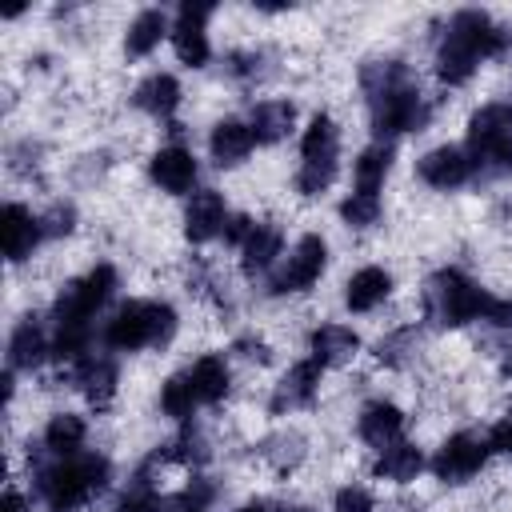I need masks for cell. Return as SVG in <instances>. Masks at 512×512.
Here are the masks:
<instances>
[{
  "label": "cell",
  "instance_id": "obj_1",
  "mask_svg": "<svg viewBox=\"0 0 512 512\" xmlns=\"http://www.w3.org/2000/svg\"><path fill=\"white\" fill-rule=\"evenodd\" d=\"M508 44H512L508 28L492 24V16H484L476 8H464L448 20V32L436 48V76L444 84H464L484 56H496Z\"/></svg>",
  "mask_w": 512,
  "mask_h": 512
},
{
  "label": "cell",
  "instance_id": "obj_2",
  "mask_svg": "<svg viewBox=\"0 0 512 512\" xmlns=\"http://www.w3.org/2000/svg\"><path fill=\"white\" fill-rule=\"evenodd\" d=\"M108 476H112V464L104 456L76 452V456H64L60 464L36 468V492L52 512H72L84 500H92L108 484Z\"/></svg>",
  "mask_w": 512,
  "mask_h": 512
},
{
  "label": "cell",
  "instance_id": "obj_3",
  "mask_svg": "<svg viewBox=\"0 0 512 512\" xmlns=\"http://www.w3.org/2000/svg\"><path fill=\"white\" fill-rule=\"evenodd\" d=\"M496 308V300L468 280L460 268H440L428 288H424V312L436 324H468V320H488Z\"/></svg>",
  "mask_w": 512,
  "mask_h": 512
},
{
  "label": "cell",
  "instance_id": "obj_4",
  "mask_svg": "<svg viewBox=\"0 0 512 512\" xmlns=\"http://www.w3.org/2000/svg\"><path fill=\"white\" fill-rule=\"evenodd\" d=\"M176 332V308L164 300H128L104 324V344L120 352H136L144 344H164Z\"/></svg>",
  "mask_w": 512,
  "mask_h": 512
},
{
  "label": "cell",
  "instance_id": "obj_5",
  "mask_svg": "<svg viewBox=\"0 0 512 512\" xmlns=\"http://www.w3.org/2000/svg\"><path fill=\"white\" fill-rule=\"evenodd\" d=\"M116 292V268L112 264H96L88 268L80 280H72L56 304H52V320L56 328H72V324H92V316L112 300Z\"/></svg>",
  "mask_w": 512,
  "mask_h": 512
},
{
  "label": "cell",
  "instance_id": "obj_6",
  "mask_svg": "<svg viewBox=\"0 0 512 512\" xmlns=\"http://www.w3.org/2000/svg\"><path fill=\"white\" fill-rule=\"evenodd\" d=\"M368 104H372V132L380 140L384 136H400V132H420L428 124V104H424V96L416 92L412 80L368 96Z\"/></svg>",
  "mask_w": 512,
  "mask_h": 512
},
{
  "label": "cell",
  "instance_id": "obj_7",
  "mask_svg": "<svg viewBox=\"0 0 512 512\" xmlns=\"http://www.w3.org/2000/svg\"><path fill=\"white\" fill-rule=\"evenodd\" d=\"M488 440H480V436H472V432H456V436H448L444 444H440V452H436V460H432V472H436V480H444V484H460V480H468V476H476L480 468H484V460H488Z\"/></svg>",
  "mask_w": 512,
  "mask_h": 512
},
{
  "label": "cell",
  "instance_id": "obj_8",
  "mask_svg": "<svg viewBox=\"0 0 512 512\" xmlns=\"http://www.w3.org/2000/svg\"><path fill=\"white\" fill-rule=\"evenodd\" d=\"M324 264H328L324 240H320V236H300L296 248H292V256H288V264L272 276V292L284 296V292H304V288H312V284L320 280Z\"/></svg>",
  "mask_w": 512,
  "mask_h": 512
},
{
  "label": "cell",
  "instance_id": "obj_9",
  "mask_svg": "<svg viewBox=\"0 0 512 512\" xmlns=\"http://www.w3.org/2000/svg\"><path fill=\"white\" fill-rule=\"evenodd\" d=\"M472 172H476L472 152H468V148H456V144L432 148V152L420 156V164H416V176H420L428 188H460V184L472 180Z\"/></svg>",
  "mask_w": 512,
  "mask_h": 512
},
{
  "label": "cell",
  "instance_id": "obj_10",
  "mask_svg": "<svg viewBox=\"0 0 512 512\" xmlns=\"http://www.w3.org/2000/svg\"><path fill=\"white\" fill-rule=\"evenodd\" d=\"M208 16H212V4H180V12H176L172 48L188 68H200L208 60V36H204Z\"/></svg>",
  "mask_w": 512,
  "mask_h": 512
},
{
  "label": "cell",
  "instance_id": "obj_11",
  "mask_svg": "<svg viewBox=\"0 0 512 512\" xmlns=\"http://www.w3.org/2000/svg\"><path fill=\"white\" fill-rule=\"evenodd\" d=\"M228 224V208H224V196L216 188H200L192 192L188 208H184V236L192 244H204L212 236H220Z\"/></svg>",
  "mask_w": 512,
  "mask_h": 512
},
{
  "label": "cell",
  "instance_id": "obj_12",
  "mask_svg": "<svg viewBox=\"0 0 512 512\" xmlns=\"http://www.w3.org/2000/svg\"><path fill=\"white\" fill-rule=\"evenodd\" d=\"M148 176H152L156 188H164V192H172V196L192 192V184H196V156H192L188 148H180V144H168V148H160V152L152 156Z\"/></svg>",
  "mask_w": 512,
  "mask_h": 512
},
{
  "label": "cell",
  "instance_id": "obj_13",
  "mask_svg": "<svg viewBox=\"0 0 512 512\" xmlns=\"http://www.w3.org/2000/svg\"><path fill=\"white\" fill-rule=\"evenodd\" d=\"M320 372H324V364H316V360H300V364H292L288 376L280 380L276 396H272V412L312 404L316 392H320Z\"/></svg>",
  "mask_w": 512,
  "mask_h": 512
},
{
  "label": "cell",
  "instance_id": "obj_14",
  "mask_svg": "<svg viewBox=\"0 0 512 512\" xmlns=\"http://www.w3.org/2000/svg\"><path fill=\"white\" fill-rule=\"evenodd\" d=\"M40 236H44L40 216H32L24 204H8L4 208V252H8V260L32 256V248L40 244Z\"/></svg>",
  "mask_w": 512,
  "mask_h": 512
},
{
  "label": "cell",
  "instance_id": "obj_15",
  "mask_svg": "<svg viewBox=\"0 0 512 512\" xmlns=\"http://www.w3.org/2000/svg\"><path fill=\"white\" fill-rule=\"evenodd\" d=\"M48 352H52V344H48L40 320L36 316H24L12 328V336H8V368H36Z\"/></svg>",
  "mask_w": 512,
  "mask_h": 512
},
{
  "label": "cell",
  "instance_id": "obj_16",
  "mask_svg": "<svg viewBox=\"0 0 512 512\" xmlns=\"http://www.w3.org/2000/svg\"><path fill=\"white\" fill-rule=\"evenodd\" d=\"M388 292H392V276H388L384 268L368 264V268L352 272V280L344 284V304H348L352 312H372L376 304H384Z\"/></svg>",
  "mask_w": 512,
  "mask_h": 512
},
{
  "label": "cell",
  "instance_id": "obj_17",
  "mask_svg": "<svg viewBox=\"0 0 512 512\" xmlns=\"http://www.w3.org/2000/svg\"><path fill=\"white\" fill-rule=\"evenodd\" d=\"M356 428H360V440H368V444H376V448H388V444L400 440V432H404V416H400L396 404L376 400V404H368V408L360 412Z\"/></svg>",
  "mask_w": 512,
  "mask_h": 512
},
{
  "label": "cell",
  "instance_id": "obj_18",
  "mask_svg": "<svg viewBox=\"0 0 512 512\" xmlns=\"http://www.w3.org/2000/svg\"><path fill=\"white\" fill-rule=\"evenodd\" d=\"M308 348H312V360L328 368V364L352 360L356 348H360V340H356V332L344 328V324H320V328L308 336Z\"/></svg>",
  "mask_w": 512,
  "mask_h": 512
},
{
  "label": "cell",
  "instance_id": "obj_19",
  "mask_svg": "<svg viewBox=\"0 0 512 512\" xmlns=\"http://www.w3.org/2000/svg\"><path fill=\"white\" fill-rule=\"evenodd\" d=\"M76 384L80 392L96 404V408H108L112 392H116V364L108 356H84L76 364Z\"/></svg>",
  "mask_w": 512,
  "mask_h": 512
},
{
  "label": "cell",
  "instance_id": "obj_20",
  "mask_svg": "<svg viewBox=\"0 0 512 512\" xmlns=\"http://www.w3.org/2000/svg\"><path fill=\"white\" fill-rule=\"evenodd\" d=\"M252 144H256V136L240 120H220L212 128V136H208V148H212V160L216 164H240L252 152Z\"/></svg>",
  "mask_w": 512,
  "mask_h": 512
},
{
  "label": "cell",
  "instance_id": "obj_21",
  "mask_svg": "<svg viewBox=\"0 0 512 512\" xmlns=\"http://www.w3.org/2000/svg\"><path fill=\"white\" fill-rule=\"evenodd\" d=\"M132 104H136L140 112H148V116H172L176 104H180V84H176V76H168V72H152V76L136 88Z\"/></svg>",
  "mask_w": 512,
  "mask_h": 512
},
{
  "label": "cell",
  "instance_id": "obj_22",
  "mask_svg": "<svg viewBox=\"0 0 512 512\" xmlns=\"http://www.w3.org/2000/svg\"><path fill=\"white\" fill-rule=\"evenodd\" d=\"M420 468H424V456H420V448H416V444L396 440V444L380 448V460H376V476H380V480L408 484V480H416V476H420Z\"/></svg>",
  "mask_w": 512,
  "mask_h": 512
},
{
  "label": "cell",
  "instance_id": "obj_23",
  "mask_svg": "<svg viewBox=\"0 0 512 512\" xmlns=\"http://www.w3.org/2000/svg\"><path fill=\"white\" fill-rule=\"evenodd\" d=\"M504 136H512V104L508 100H492V104L472 112L468 144H492V140H504Z\"/></svg>",
  "mask_w": 512,
  "mask_h": 512
},
{
  "label": "cell",
  "instance_id": "obj_24",
  "mask_svg": "<svg viewBox=\"0 0 512 512\" xmlns=\"http://www.w3.org/2000/svg\"><path fill=\"white\" fill-rule=\"evenodd\" d=\"M292 120H296V108L288 100H260L252 108L248 128H252L256 140H284L292 132Z\"/></svg>",
  "mask_w": 512,
  "mask_h": 512
},
{
  "label": "cell",
  "instance_id": "obj_25",
  "mask_svg": "<svg viewBox=\"0 0 512 512\" xmlns=\"http://www.w3.org/2000/svg\"><path fill=\"white\" fill-rule=\"evenodd\" d=\"M164 32H168V16H164L160 8H144V12L128 24V32H124V52H128V56H148V52L164 40Z\"/></svg>",
  "mask_w": 512,
  "mask_h": 512
},
{
  "label": "cell",
  "instance_id": "obj_26",
  "mask_svg": "<svg viewBox=\"0 0 512 512\" xmlns=\"http://www.w3.org/2000/svg\"><path fill=\"white\" fill-rule=\"evenodd\" d=\"M188 380H192V392H196L200 404H216L228 392V364H224V356H200L192 364Z\"/></svg>",
  "mask_w": 512,
  "mask_h": 512
},
{
  "label": "cell",
  "instance_id": "obj_27",
  "mask_svg": "<svg viewBox=\"0 0 512 512\" xmlns=\"http://www.w3.org/2000/svg\"><path fill=\"white\" fill-rule=\"evenodd\" d=\"M84 420L80 416H72V412H56L52 420H48V428H44V448L52 452V456H76L80 452V444H84Z\"/></svg>",
  "mask_w": 512,
  "mask_h": 512
},
{
  "label": "cell",
  "instance_id": "obj_28",
  "mask_svg": "<svg viewBox=\"0 0 512 512\" xmlns=\"http://www.w3.org/2000/svg\"><path fill=\"white\" fill-rule=\"evenodd\" d=\"M280 244H284V236H280V228L276 224H256L252 228V236L244 240V268L248 272H264V268H272V260L280 256Z\"/></svg>",
  "mask_w": 512,
  "mask_h": 512
},
{
  "label": "cell",
  "instance_id": "obj_29",
  "mask_svg": "<svg viewBox=\"0 0 512 512\" xmlns=\"http://www.w3.org/2000/svg\"><path fill=\"white\" fill-rule=\"evenodd\" d=\"M388 168H392V148H388L384 140H380V144H372V148H364V152L356 156V164H352L356 192H376V188L384 184Z\"/></svg>",
  "mask_w": 512,
  "mask_h": 512
},
{
  "label": "cell",
  "instance_id": "obj_30",
  "mask_svg": "<svg viewBox=\"0 0 512 512\" xmlns=\"http://www.w3.org/2000/svg\"><path fill=\"white\" fill-rule=\"evenodd\" d=\"M300 160H336V124L320 112L300 136Z\"/></svg>",
  "mask_w": 512,
  "mask_h": 512
},
{
  "label": "cell",
  "instance_id": "obj_31",
  "mask_svg": "<svg viewBox=\"0 0 512 512\" xmlns=\"http://www.w3.org/2000/svg\"><path fill=\"white\" fill-rule=\"evenodd\" d=\"M468 152H472L476 172H484V176H504V172H512V136L492 140V144H468Z\"/></svg>",
  "mask_w": 512,
  "mask_h": 512
},
{
  "label": "cell",
  "instance_id": "obj_32",
  "mask_svg": "<svg viewBox=\"0 0 512 512\" xmlns=\"http://www.w3.org/2000/svg\"><path fill=\"white\" fill-rule=\"evenodd\" d=\"M196 404H200V400H196V392H192L188 372H184V376H172V380L160 388V408H164L172 420H188Z\"/></svg>",
  "mask_w": 512,
  "mask_h": 512
},
{
  "label": "cell",
  "instance_id": "obj_33",
  "mask_svg": "<svg viewBox=\"0 0 512 512\" xmlns=\"http://www.w3.org/2000/svg\"><path fill=\"white\" fill-rule=\"evenodd\" d=\"M212 496H216V488H212L204 476H196L184 492H176V496H160V512H204V508L212 504Z\"/></svg>",
  "mask_w": 512,
  "mask_h": 512
},
{
  "label": "cell",
  "instance_id": "obj_34",
  "mask_svg": "<svg viewBox=\"0 0 512 512\" xmlns=\"http://www.w3.org/2000/svg\"><path fill=\"white\" fill-rule=\"evenodd\" d=\"M332 176H336V160H300V168H296V192L300 196H316V192H324L332 184Z\"/></svg>",
  "mask_w": 512,
  "mask_h": 512
},
{
  "label": "cell",
  "instance_id": "obj_35",
  "mask_svg": "<svg viewBox=\"0 0 512 512\" xmlns=\"http://www.w3.org/2000/svg\"><path fill=\"white\" fill-rule=\"evenodd\" d=\"M340 216H344L352 228H368V224H376V216H380V196H376V192H352V196L340 204Z\"/></svg>",
  "mask_w": 512,
  "mask_h": 512
},
{
  "label": "cell",
  "instance_id": "obj_36",
  "mask_svg": "<svg viewBox=\"0 0 512 512\" xmlns=\"http://www.w3.org/2000/svg\"><path fill=\"white\" fill-rule=\"evenodd\" d=\"M164 460H180V464H204L208 460V444H204V436L200 432H192V428H184L164 452H160Z\"/></svg>",
  "mask_w": 512,
  "mask_h": 512
},
{
  "label": "cell",
  "instance_id": "obj_37",
  "mask_svg": "<svg viewBox=\"0 0 512 512\" xmlns=\"http://www.w3.org/2000/svg\"><path fill=\"white\" fill-rule=\"evenodd\" d=\"M276 468H292L300 456H304V440L300 436H292V432H280V436H272V440H264V448H260Z\"/></svg>",
  "mask_w": 512,
  "mask_h": 512
},
{
  "label": "cell",
  "instance_id": "obj_38",
  "mask_svg": "<svg viewBox=\"0 0 512 512\" xmlns=\"http://www.w3.org/2000/svg\"><path fill=\"white\" fill-rule=\"evenodd\" d=\"M412 340H416V328H396V332H388V336L376 344V356H380L384 364H404V356L412 352Z\"/></svg>",
  "mask_w": 512,
  "mask_h": 512
},
{
  "label": "cell",
  "instance_id": "obj_39",
  "mask_svg": "<svg viewBox=\"0 0 512 512\" xmlns=\"http://www.w3.org/2000/svg\"><path fill=\"white\" fill-rule=\"evenodd\" d=\"M40 224H44V236H68L76 228V208L72 204H52L40 216Z\"/></svg>",
  "mask_w": 512,
  "mask_h": 512
},
{
  "label": "cell",
  "instance_id": "obj_40",
  "mask_svg": "<svg viewBox=\"0 0 512 512\" xmlns=\"http://www.w3.org/2000/svg\"><path fill=\"white\" fill-rule=\"evenodd\" d=\"M332 512H372V496H368V488H360V484L340 488L336 500H332Z\"/></svg>",
  "mask_w": 512,
  "mask_h": 512
},
{
  "label": "cell",
  "instance_id": "obj_41",
  "mask_svg": "<svg viewBox=\"0 0 512 512\" xmlns=\"http://www.w3.org/2000/svg\"><path fill=\"white\" fill-rule=\"evenodd\" d=\"M252 228H256V224H252L248 216H228V224H224V240L236 244V248H244V240L252 236Z\"/></svg>",
  "mask_w": 512,
  "mask_h": 512
},
{
  "label": "cell",
  "instance_id": "obj_42",
  "mask_svg": "<svg viewBox=\"0 0 512 512\" xmlns=\"http://www.w3.org/2000/svg\"><path fill=\"white\" fill-rule=\"evenodd\" d=\"M488 320L500 324V328H512V300H496V308H492Z\"/></svg>",
  "mask_w": 512,
  "mask_h": 512
},
{
  "label": "cell",
  "instance_id": "obj_43",
  "mask_svg": "<svg viewBox=\"0 0 512 512\" xmlns=\"http://www.w3.org/2000/svg\"><path fill=\"white\" fill-rule=\"evenodd\" d=\"M236 348H240V352H244V356H256V360H264V356H268V352H264V344H260V340H240V344H236Z\"/></svg>",
  "mask_w": 512,
  "mask_h": 512
},
{
  "label": "cell",
  "instance_id": "obj_44",
  "mask_svg": "<svg viewBox=\"0 0 512 512\" xmlns=\"http://www.w3.org/2000/svg\"><path fill=\"white\" fill-rule=\"evenodd\" d=\"M4 512H28L24 496H20V492H8V496H4Z\"/></svg>",
  "mask_w": 512,
  "mask_h": 512
},
{
  "label": "cell",
  "instance_id": "obj_45",
  "mask_svg": "<svg viewBox=\"0 0 512 512\" xmlns=\"http://www.w3.org/2000/svg\"><path fill=\"white\" fill-rule=\"evenodd\" d=\"M240 512H284V508H276V504H268V500H256V504H244Z\"/></svg>",
  "mask_w": 512,
  "mask_h": 512
},
{
  "label": "cell",
  "instance_id": "obj_46",
  "mask_svg": "<svg viewBox=\"0 0 512 512\" xmlns=\"http://www.w3.org/2000/svg\"><path fill=\"white\" fill-rule=\"evenodd\" d=\"M504 372H512V348H508V356H504Z\"/></svg>",
  "mask_w": 512,
  "mask_h": 512
}]
</instances>
